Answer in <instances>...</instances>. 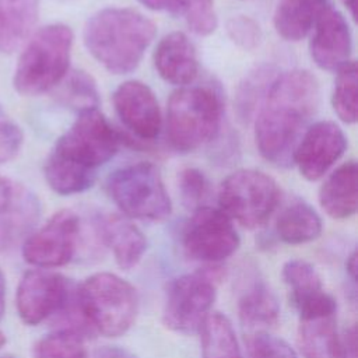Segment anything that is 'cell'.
Segmentation results:
<instances>
[{"instance_id":"obj_21","label":"cell","mask_w":358,"mask_h":358,"mask_svg":"<svg viewBox=\"0 0 358 358\" xmlns=\"http://www.w3.org/2000/svg\"><path fill=\"white\" fill-rule=\"evenodd\" d=\"M329 0H278L274 10V28L285 41H301L313 28Z\"/></svg>"},{"instance_id":"obj_41","label":"cell","mask_w":358,"mask_h":358,"mask_svg":"<svg viewBox=\"0 0 358 358\" xmlns=\"http://www.w3.org/2000/svg\"><path fill=\"white\" fill-rule=\"evenodd\" d=\"M345 6V8L350 11L351 17L355 18V8H357V0H341Z\"/></svg>"},{"instance_id":"obj_3","label":"cell","mask_w":358,"mask_h":358,"mask_svg":"<svg viewBox=\"0 0 358 358\" xmlns=\"http://www.w3.org/2000/svg\"><path fill=\"white\" fill-rule=\"evenodd\" d=\"M155 34V24L144 14L108 7L88 18L83 38L87 50L108 71L127 74L140 64Z\"/></svg>"},{"instance_id":"obj_1","label":"cell","mask_w":358,"mask_h":358,"mask_svg":"<svg viewBox=\"0 0 358 358\" xmlns=\"http://www.w3.org/2000/svg\"><path fill=\"white\" fill-rule=\"evenodd\" d=\"M319 102V84L309 71L291 70L275 77L264 94L255 124L260 155L275 166H289Z\"/></svg>"},{"instance_id":"obj_13","label":"cell","mask_w":358,"mask_h":358,"mask_svg":"<svg viewBox=\"0 0 358 358\" xmlns=\"http://www.w3.org/2000/svg\"><path fill=\"white\" fill-rule=\"evenodd\" d=\"M347 137L341 127L330 120L309 126L296 144L292 162L308 180H317L343 157Z\"/></svg>"},{"instance_id":"obj_14","label":"cell","mask_w":358,"mask_h":358,"mask_svg":"<svg viewBox=\"0 0 358 358\" xmlns=\"http://www.w3.org/2000/svg\"><path fill=\"white\" fill-rule=\"evenodd\" d=\"M113 105L122 123L143 140L161 131V110L152 90L137 80L122 83L113 92Z\"/></svg>"},{"instance_id":"obj_24","label":"cell","mask_w":358,"mask_h":358,"mask_svg":"<svg viewBox=\"0 0 358 358\" xmlns=\"http://www.w3.org/2000/svg\"><path fill=\"white\" fill-rule=\"evenodd\" d=\"M322 218L316 210L296 200L288 204L275 221V232L278 238L288 245H302L315 241L322 234Z\"/></svg>"},{"instance_id":"obj_40","label":"cell","mask_w":358,"mask_h":358,"mask_svg":"<svg viewBox=\"0 0 358 358\" xmlns=\"http://www.w3.org/2000/svg\"><path fill=\"white\" fill-rule=\"evenodd\" d=\"M355 270H357V255L355 252H352L347 260V271L350 273L352 280H355Z\"/></svg>"},{"instance_id":"obj_18","label":"cell","mask_w":358,"mask_h":358,"mask_svg":"<svg viewBox=\"0 0 358 358\" xmlns=\"http://www.w3.org/2000/svg\"><path fill=\"white\" fill-rule=\"evenodd\" d=\"M158 74L176 85L190 84L199 74V59L192 41L179 31L165 35L154 52Z\"/></svg>"},{"instance_id":"obj_38","label":"cell","mask_w":358,"mask_h":358,"mask_svg":"<svg viewBox=\"0 0 358 358\" xmlns=\"http://www.w3.org/2000/svg\"><path fill=\"white\" fill-rule=\"evenodd\" d=\"M96 358H136L130 351L115 347V345H106L96 351Z\"/></svg>"},{"instance_id":"obj_16","label":"cell","mask_w":358,"mask_h":358,"mask_svg":"<svg viewBox=\"0 0 358 358\" xmlns=\"http://www.w3.org/2000/svg\"><path fill=\"white\" fill-rule=\"evenodd\" d=\"M282 280L299 319L336 315V299L323 289L322 278L309 262L294 259L282 266Z\"/></svg>"},{"instance_id":"obj_20","label":"cell","mask_w":358,"mask_h":358,"mask_svg":"<svg viewBox=\"0 0 358 358\" xmlns=\"http://www.w3.org/2000/svg\"><path fill=\"white\" fill-rule=\"evenodd\" d=\"M357 164L348 161L333 171L319 190V203L336 220L350 218L357 211Z\"/></svg>"},{"instance_id":"obj_39","label":"cell","mask_w":358,"mask_h":358,"mask_svg":"<svg viewBox=\"0 0 358 358\" xmlns=\"http://www.w3.org/2000/svg\"><path fill=\"white\" fill-rule=\"evenodd\" d=\"M4 308H6V280L0 268V319L4 315Z\"/></svg>"},{"instance_id":"obj_2","label":"cell","mask_w":358,"mask_h":358,"mask_svg":"<svg viewBox=\"0 0 358 358\" xmlns=\"http://www.w3.org/2000/svg\"><path fill=\"white\" fill-rule=\"evenodd\" d=\"M120 136L98 108L78 112L70 129L49 152L43 175L49 187L63 196L90 189L99 166L119 150Z\"/></svg>"},{"instance_id":"obj_33","label":"cell","mask_w":358,"mask_h":358,"mask_svg":"<svg viewBox=\"0 0 358 358\" xmlns=\"http://www.w3.org/2000/svg\"><path fill=\"white\" fill-rule=\"evenodd\" d=\"M179 192L187 207H200L208 193L206 175L196 168H186L179 175Z\"/></svg>"},{"instance_id":"obj_35","label":"cell","mask_w":358,"mask_h":358,"mask_svg":"<svg viewBox=\"0 0 358 358\" xmlns=\"http://www.w3.org/2000/svg\"><path fill=\"white\" fill-rule=\"evenodd\" d=\"M227 31L229 38L243 49L256 48L262 39L259 24L246 15L232 17L227 22Z\"/></svg>"},{"instance_id":"obj_34","label":"cell","mask_w":358,"mask_h":358,"mask_svg":"<svg viewBox=\"0 0 358 358\" xmlns=\"http://www.w3.org/2000/svg\"><path fill=\"white\" fill-rule=\"evenodd\" d=\"M22 130L0 105V164L13 159L22 145Z\"/></svg>"},{"instance_id":"obj_8","label":"cell","mask_w":358,"mask_h":358,"mask_svg":"<svg viewBox=\"0 0 358 358\" xmlns=\"http://www.w3.org/2000/svg\"><path fill=\"white\" fill-rule=\"evenodd\" d=\"M220 210L245 228L263 225L280 200L277 182L257 169H239L228 175L218 193Z\"/></svg>"},{"instance_id":"obj_11","label":"cell","mask_w":358,"mask_h":358,"mask_svg":"<svg viewBox=\"0 0 358 358\" xmlns=\"http://www.w3.org/2000/svg\"><path fill=\"white\" fill-rule=\"evenodd\" d=\"M78 235V215L71 210L57 211L25 239L22 256L27 263L41 268L64 266L76 253Z\"/></svg>"},{"instance_id":"obj_23","label":"cell","mask_w":358,"mask_h":358,"mask_svg":"<svg viewBox=\"0 0 358 358\" xmlns=\"http://www.w3.org/2000/svg\"><path fill=\"white\" fill-rule=\"evenodd\" d=\"M238 312L245 327L253 333L266 331L277 323L280 305L274 292L263 281H255L239 298Z\"/></svg>"},{"instance_id":"obj_42","label":"cell","mask_w":358,"mask_h":358,"mask_svg":"<svg viewBox=\"0 0 358 358\" xmlns=\"http://www.w3.org/2000/svg\"><path fill=\"white\" fill-rule=\"evenodd\" d=\"M4 343H6V337H4V334L0 331V347H1Z\"/></svg>"},{"instance_id":"obj_32","label":"cell","mask_w":358,"mask_h":358,"mask_svg":"<svg viewBox=\"0 0 358 358\" xmlns=\"http://www.w3.org/2000/svg\"><path fill=\"white\" fill-rule=\"evenodd\" d=\"M248 358H298L282 338L267 331H256L248 341Z\"/></svg>"},{"instance_id":"obj_5","label":"cell","mask_w":358,"mask_h":358,"mask_svg":"<svg viewBox=\"0 0 358 358\" xmlns=\"http://www.w3.org/2000/svg\"><path fill=\"white\" fill-rule=\"evenodd\" d=\"M73 39V31L64 24H49L36 31L15 66V91L32 96L56 87L67 76Z\"/></svg>"},{"instance_id":"obj_36","label":"cell","mask_w":358,"mask_h":358,"mask_svg":"<svg viewBox=\"0 0 358 358\" xmlns=\"http://www.w3.org/2000/svg\"><path fill=\"white\" fill-rule=\"evenodd\" d=\"M336 358H357L355 326H351L341 336H338Z\"/></svg>"},{"instance_id":"obj_37","label":"cell","mask_w":358,"mask_h":358,"mask_svg":"<svg viewBox=\"0 0 358 358\" xmlns=\"http://www.w3.org/2000/svg\"><path fill=\"white\" fill-rule=\"evenodd\" d=\"M147 8L154 11H169L179 13L182 10V0H138Z\"/></svg>"},{"instance_id":"obj_43","label":"cell","mask_w":358,"mask_h":358,"mask_svg":"<svg viewBox=\"0 0 358 358\" xmlns=\"http://www.w3.org/2000/svg\"><path fill=\"white\" fill-rule=\"evenodd\" d=\"M6 358H10V357H6Z\"/></svg>"},{"instance_id":"obj_26","label":"cell","mask_w":358,"mask_h":358,"mask_svg":"<svg viewBox=\"0 0 358 358\" xmlns=\"http://www.w3.org/2000/svg\"><path fill=\"white\" fill-rule=\"evenodd\" d=\"M201 358H242L241 347L229 319L210 313L200 327Z\"/></svg>"},{"instance_id":"obj_10","label":"cell","mask_w":358,"mask_h":358,"mask_svg":"<svg viewBox=\"0 0 358 358\" xmlns=\"http://www.w3.org/2000/svg\"><path fill=\"white\" fill-rule=\"evenodd\" d=\"M182 243L192 259L214 264L232 256L241 239L232 220L220 208L200 206L183 229Z\"/></svg>"},{"instance_id":"obj_31","label":"cell","mask_w":358,"mask_h":358,"mask_svg":"<svg viewBox=\"0 0 358 358\" xmlns=\"http://www.w3.org/2000/svg\"><path fill=\"white\" fill-rule=\"evenodd\" d=\"M270 69H257L249 77H246L245 83L239 87L236 103L242 117H249L260 95L266 94L270 85L268 83L273 81L270 80Z\"/></svg>"},{"instance_id":"obj_27","label":"cell","mask_w":358,"mask_h":358,"mask_svg":"<svg viewBox=\"0 0 358 358\" xmlns=\"http://www.w3.org/2000/svg\"><path fill=\"white\" fill-rule=\"evenodd\" d=\"M331 105L340 120L348 124L357 122V66L352 60L337 70Z\"/></svg>"},{"instance_id":"obj_19","label":"cell","mask_w":358,"mask_h":358,"mask_svg":"<svg viewBox=\"0 0 358 358\" xmlns=\"http://www.w3.org/2000/svg\"><path fill=\"white\" fill-rule=\"evenodd\" d=\"M96 228L103 243L112 250L119 267L130 270L140 263L147 249V241L129 218L106 214L98 220Z\"/></svg>"},{"instance_id":"obj_28","label":"cell","mask_w":358,"mask_h":358,"mask_svg":"<svg viewBox=\"0 0 358 358\" xmlns=\"http://www.w3.org/2000/svg\"><path fill=\"white\" fill-rule=\"evenodd\" d=\"M34 358H87V350L80 333L62 329L36 343Z\"/></svg>"},{"instance_id":"obj_22","label":"cell","mask_w":358,"mask_h":358,"mask_svg":"<svg viewBox=\"0 0 358 358\" xmlns=\"http://www.w3.org/2000/svg\"><path fill=\"white\" fill-rule=\"evenodd\" d=\"M39 0H0V52H14L31 34Z\"/></svg>"},{"instance_id":"obj_6","label":"cell","mask_w":358,"mask_h":358,"mask_svg":"<svg viewBox=\"0 0 358 358\" xmlns=\"http://www.w3.org/2000/svg\"><path fill=\"white\" fill-rule=\"evenodd\" d=\"M222 103L208 87H183L168 102L166 130L171 145L190 152L211 141L220 131Z\"/></svg>"},{"instance_id":"obj_25","label":"cell","mask_w":358,"mask_h":358,"mask_svg":"<svg viewBox=\"0 0 358 358\" xmlns=\"http://www.w3.org/2000/svg\"><path fill=\"white\" fill-rule=\"evenodd\" d=\"M299 320L298 344L302 358H336V315Z\"/></svg>"},{"instance_id":"obj_15","label":"cell","mask_w":358,"mask_h":358,"mask_svg":"<svg viewBox=\"0 0 358 358\" xmlns=\"http://www.w3.org/2000/svg\"><path fill=\"white\" fill-rule=\"evenodd\" d=\"M310 57L323 70L334 71L347 64L352 52V35L345 17L327 6L313 25Z\"/></svg>"},{"instance_id":"obj_30","label":"cell","mask_w":358,"mask_h":358,"mask_svg":"<svg viewBox=\"0 0 358 358\" xmlns=\"http://www.w3.org/2000/svg\"><path fill=\"white\" fill-rule=\"evenodd\" d=\"M180 14L185 15L189 28L197 35H210L217 28L214 0H182Z\"/></svg>"},{"instance_id":"obj_7","label":"cell","mask_w":358,"mask_h":358,"mask_svg":"<svg viewBox=\"0 0 358 358\" xmlns=\"http://www.w3.org/2000/svg\"><path fill=\"white\" fill-rule=\"evenodd\" d=\"M106 190L120 211L130 218L162 221L169 217L172 203L161 173L151 162H136L113 171Z\"/></svg>"},{"instance_id":"obj_17","label":"cell","mask_w":358,"mask_h":358,"mask_svg":"<svg viewBox=\"0 0 358 358\" xmlns=\"http://www.w3.org/2000/svg\"><path fill=\"white\" fill-rule=\"evenodd\" d=\"M39 215L38 197L24 185L0 175V248L29 232Z\"/></svg>"},{"instance_id":"obj_12","label":"cell","mask_w":358,"mask_h":358,"mask_svg":"<svg viewBox=\"0 0 358 358\" xmlns=\"http://www.w3.org/2000/svg\"><path fill=\"white\" fill-rule=\"evenodd\" d=\"M70 291V284L62 274L46 270L27 271L15 294L21 320L35 326L52 315L63 312L71 301Z\"/></svg>"},{"instance_id":"obj_9","label":"cell","mask_w":358,"mask_h":358,"mask_svg":"<svg viewBox=\"0 0 358 358\" xmlns=\"http://www.w3.org/2000/svg\"><path fill=\"white\" fill-rule=\"evenodd\" d=\"M221 278L218 267H208L172 280L162 312L164 324L178 333L200 330L217 295Z\"/></svg>"},{"instance_id":"obj_29","label":"cell","mask_w":358,"mask_h":358,"mask_svg":"<svg viewBox=\"0 0 358 358\" xmlns=\"http://www.w3.org/2000/svg\"><path fill=\"white\" fill-rule=\"evenodd\" d=\"M60 96L66 105L78 109V112L96 108L99 101L95 81L81 70L73 71L67 77Z\"/></svg>"},{"instance_id":"obj_4","label":"cell","mask_w":358,"mask_h":358,"mask_svg":"<svg viewBox=\"0 0 358 358\" xmlns=\"http://www.w3.org/2000/svg\"><path fill=\"white\" fill-rule=\"evenodd\" d=\"M80 319L105 337L124 334L138 310L136 288L113 273L90 275L73 296Z\"/></svg>"}]
</instances>
